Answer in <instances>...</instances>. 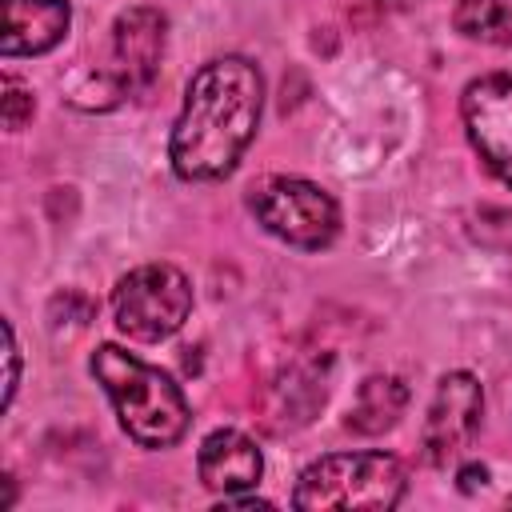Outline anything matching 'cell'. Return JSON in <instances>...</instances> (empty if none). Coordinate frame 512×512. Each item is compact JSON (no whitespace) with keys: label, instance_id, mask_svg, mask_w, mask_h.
Segmentation results:
<instances>
[{"label":"cell","instance_id":"cell-13","mask_svg":"<svg viewBox=\"0 0 512 512\" xmlns=\"http://www.w3.org/2000/svg\"><path fill=\"white\" fill-rule=\"evenodd\" d=\"M28 116H32V96H28V88H24L16 76H4V124H8V128H20Z\"/></svg>","mask_w":512,"mask_h":512},{"label":"cell","instance_id":"cell-7","mask_svg":"<svg viewBox=\"0 0 512 512\" xmlns=\"http://www.w3.org/2000/svg\"><path fill=\"white\" fill-rule=\"evenodd\" d=\"M480 412H484V392L476 384V376L468 372H448L432 396L428 420H424V456L428 464H448L460 448H468V440L480 428Z\"/></svg>","mask_w":512,"mask_h":512},{"label":"cell","instance_id":"cell-16","mask_svg":"<svg viewBox=\"0 0 512 512\" xmlns=\"http://www.w3.org/2000/svg\"><path fill=\"white\" fill-rule=\"evenodd\" d=\"M376 8H400V4H408V0H372Z\"/></svg>","mask_w":512,"mask_h":512},{"label":"cell","instance_id":"cell-12","mask_svg":"<svg viewBox=\"0 0 512 512\" xmlns=\"http://www.w3.org/2000/svg\"><path fill=\"white\" fill-rule=\"evenodd\" d=\"M456 32L484 44H512V12L504 0H460L452 12Z\"/></svg>","mask_w":512,"mask_h":512},{"label":"cell","instance_id":"cell-3","mask_svg":"<svg viewBox=\"0 0 512 512\" xmlns=\"http://www.w3.org/2000/svg\"><path fill=\"white\" fill-rule=\"evenodd\" d=\"M404 496V464L388 452H336L308 464L296 480L292 508L304 512H380Z\"/></svg>","mask_w":512,"mask_h":512},{"label":"cell","instance_id":"cell-5","mask_svg":"<svg viewBox=\"0 0 512 512\" xmlns=\"http://www.w3.org/2000/svg\"><path fill=\"white\" fill-rule=\"evenodd\" d=\"M192 308V288L172 264H144L128 272L112 292V312L124 336L132 340H164L172 336Z\"/></svg>","mask_w":512,"mask_h":512},{"label":"cell","instance_id":"cell-14","mask_svg":"<svg viewBox=\"0 0 512 512\" xmlns=\"http://www.w3.org/2000/svg\"><path fill=\"white\" fill-rule=\"evenodd\" d=\"M4 340H8V384H4V404H12L16 376H20V356H16V336H12V324H4Z\"/></svg>","mask_w":512,"mask_h":512},{"label":"cell","instance_id":"cell-8","mask_svg":"<svg viewBox=\"0 0 512 512\" xmlns=\"http://www.w3.org/2000/svg\"><path fill=\"white\" fill-rule=\"evenodd\" d=\"M164 56V16L156 8H128L112 28V76L124 92H144Z\"/></svg>","mask_w":512,"mask_h":512},{"label":"cell","instance_id":"cell-11","mask_svg":"<svg viewBox=\"0 0 512 512\" xmlns=\"http://www.w3.org/2000/svg\"><path fill=\"white\" fill-rule=\"evenodd\" d=\"M404 404H408V388L396 376H368L356 388V404L348 412V428L352 432H364V436L388 432L400 420Z\"/></svg>","mask_w":512,"mask_h":512},{"label":"cell","instance_id":"cell-9","mask_svg":"<svg viewBox=\"0 0 512 512\" xmlns=\"http://www.w3.org/2000/svg\"><path fill=\"white\" fill-rule=\"evenodd\" d=\"M68 32V0H4L0 52L4 56H36L64 40Z\"/></svg>","mask_w":512,"mask_h":512},{"label":"cell","instance_id":"cell-15","mask_svg":"<svg viewBox=\"0 0 512 512\" xmlns=\"http://www.w3.org/2000/svg\"><path fill=\"white\" fill-rule=\"evenodd\" d=\"M484 480H488V468H484V464H468V468H460V488H464V492L484 488Z\"/></svg>","mask_w":512,"mask_h":512},{"label":"cell","instance_id":"cell-6","mask_svg":"<svg viewBox=\"0 0 512 512\" xmlns=\"http://www.w3.org/2000/svg\"><path fill=\"white\" fill-rule=\"evenodd\" d=\"M472 148L496 180L512 188V76H480L460 96Z\"/></svg>","mask_w":512,"mask_h":512},{"label":"cell","instance_id":"cell-1","mask_svg":"<svg viewBox=\"0 0 512 512\" xmlns=\"http://www.w3.org/2000/svg\"><path fill=\"white\" fill-rule=\"evenodd\" d=\"M264 104V80L244 56L208 60L188 92L172 128V168L184 180H220L236 168L240 152L256 136Z\"/></svg>","mask_w":512,"mask_h":512},{"label":"cell","instance_id":"cell-10","mask_svg":"<svg viewBox=\"0 0 512 512\" xmlns=\"http://www.w3.org/2000/svg\"><path fill=\"white\" fill-rule=\"evenodd\" d=\"M196 468H200L204 488L232 496V492H244V488H252L260 480L264 460H260V448L244 432L220 428V432L204 436L200 456H196Z\"/></svg>","mask_w":512,"mask_h":512},{"label":"cell","instance_id":"cell-2","mask_svg":"<svg viewBox=\"0 0 512 512\" xmlns=\"http://www.w3.org/2000/svg\"><path fill=\"white\" fill-rule=\"evenodd\" d=\"M92 372L104 384V392L116 404V416L124 432L144 448H168L188 428V404L184 392L172 384L168 372L144 364L140 356L100 344L92 356Z\"/></svg>","mask_w":512,"mask_h":512},{"label":"cell","instance_id":"cell-4","mask_svg":"<svg viewBox=\"0 0 512 512\" xmlns=\"http://www.w3.org/2000/svg\"><path fill=\"white\" fill-rule=\"evenodd\" d=\"M248 204H252L256 220L272 236L288 240L292 248L316 252V248L332 244V236L340 228L336 200L324 188H316L308 180H296V176H268V180H260L252 188Z\"/></svg>","mask_w":512,"mask_h":512}]
</instances>
